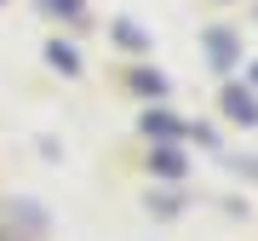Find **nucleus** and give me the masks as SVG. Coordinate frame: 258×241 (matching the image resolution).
<instances>
[{"label": "nucleus", "instance_id": "1", "mask_svg": "<svg viewBox=\"0 0 258 241\" xmlns=\"http://www.w3.org/2000/svg\"><path fill=\"white\" fill-rule=\"evenodd\" d=\"M0 241H46V224L29 213L23 201H12L6 190H0Z\"/></svg>", "mask_w": 258, "mask_h": 241}]
</instances>
